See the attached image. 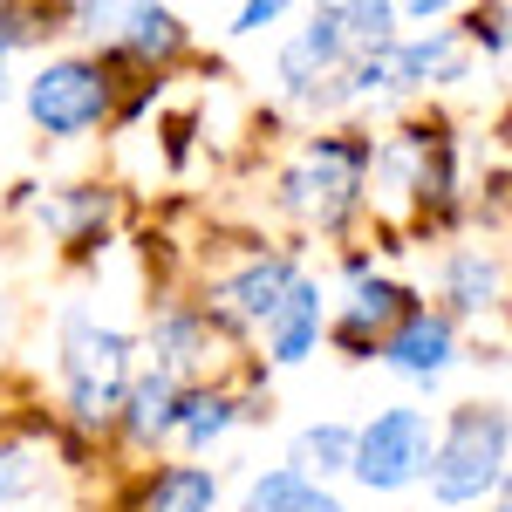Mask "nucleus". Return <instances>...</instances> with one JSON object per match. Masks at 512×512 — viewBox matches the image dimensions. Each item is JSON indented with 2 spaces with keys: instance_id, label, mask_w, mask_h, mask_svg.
<instances>
[{
  "instance_id": "12",
  "label": "nucleus",
  "mask_w": 512,
  "mask_h": 512,
  "mask_svg": "<svg viewBox=\"0 0 512 512\" xmlns=\"http://www.w3.org/2000/svg\"><path fill=\"white\" fill-rule=\"evenodd\" d=\"M403 301H410L403 287H383V280L369 287V280H362V287H355V308H349V321H342V342H349V349H369V328L396 321V315H403Z\"/></svg>"
},
{
  "instance_id": "19",
  "label": "nucleus",
  "mask_w": 512,
  "mask_h": 512,
  "mask_svg": "<svg viewBox=\"0 0 512 512\" xmlns=\"http://www.w3.org/2000/svg\"><path fill=\"white\" fill-rule=\"evenodd\" d=\"M21 451H0V499H14V492H21Z\"/></svg>"
},
{
  "instance_id": "14",
  "label": "nucleus",
  "mask_w": 512,
  "mask_h": 512,
  "mask_svg": "<svg viewBox=\"0 0 512 512\" xmlns=\"http://www.w3.org/2000/svg\"><path fill=\"white\" fill-rule=\"evenodd\" d=\"M130 48H137V55H178V48H185L178 14H164V7H137V14H130Z\"/></svg>"
},
{
  "instance_id": "9",
  "label": "nucleus",
  "mask_w": 512,
  "mask_h": 512,
  "mask_svg": "<svg viewBox=\"0 0 512 512\" xmlns=\"http://www.w3.org/2000/svg\"><path fill=\"white\" fill-rule=\"evenodd\" d=\"M315 321H321V294L308 287V280H294L287 301L274 308V321H267V328H274V355H280V362H301V355H308Z\"/></svg>"
},
{
  "instance_id": "17",
  "label": "nucleus",
  "mask_w": 512,
  "mask_h": 512,
  "mask_svg": "<svg viewBox=\"0 0 512 512\" xmlns=\"http://www.w3.org/2000/svg\"><path fill=\"white\" fill-rule=\"evenodd\" d=\"M178 410H185L178 424H185V431H192L198 444H205V437H219L226 424H233V403H226V396H185Z\"/></svg>"
},
{
  "instance_id": "2",
  "label": "nucleus",
  "mask_w": 512,
  "mask_h": 512,
  "mask_svg": "<svg viewBox=\"0 0 512 512\" xmlns=\"http://www.w3.org/2000/svg\"><path fill=\"white\" fill-rule=\"evenodd\" d=\"M69 396H76L82 424H110L123 410V369H130V342L117 328H89L69 321Z\"/></svg>"
},
{
  "instance_id": "1",
  "label": "nucleus",
  "mask_w": 512,
  "mask_h": 512,
  "mask_svg": "<svg viewBox=\"0 0 512 512\" xmlns=\"http://www.w3.org/2000/svg\"><path fill=\"white\" fill-rule=\"evenodd\" d=\"M506 465V417L499 410H458L444 444L431 451V492L444 506H465L485 485H499Z\"/></svg>"
},
{
  "instance_id": "15",
  "label": "nucleus",
  "mask_w": 512,
  "mask_h": 512,
  "mask_svg": "<svg viewBox=\"0 0 512 512\" xmlns=\"http://www.w3.org/2000/svg\"><path fill=\"white\" fill-rule=\"evenodd\" d=\"M492 294H499V267H492L485 253H458V260H451V301H458V308H485Z\"/></svg>"
},
{
  "instance_id": "6",
  "label": "nucleus",
  "mask_w": 512,
  "mask_h": 512,
  "mask_svg": "<svg viewBox=\"0 0 512 512\" xmlns=\"http://www.w3.org/2000/svg\"><path fill=\"white\" fill-rule=\"evenodd\" d=\"M287 287H294V267L287 260H253L239 280H226V315L233 321H274V308L287 301Z\"/></svg>"
},
{
  "instance_id": "4",
  "label": "nucleus",
  "mask_w": 512,
  "mask_h": 512,
  "mask_svg": "<svg viewBox=\"0 0 512 512\" xmlns=\"http://www.w3.org/2000/svg\"><path fill=\"white\" fill-rule=\"evenodd\" d=\"M424 465V417L417 410H383L369 431L355 437V458L349 472L369 485V492H396V485H410Z\"/></svg>"
},
{
  "instance_id": "13",
  "label": "nucleus",
  "mask_w": 512,
  "mask_h": 512,
  "mask_svg": "<svg viewBox=\"0 0 512 512\" xmlns=\"http://www.w3.org/2000/svg\"><path fill=\"white\" fill-rule=\"evenodd\" d=\"M178 403H185V396H178V383H171V369H164V376H144V383L130 390V431L137 437L171 431V424H178Z\"/></svg>"
},
{
  "instance_id": "3",
  "label": "nucleus",
  "mask_w": 512,
  "mask_h": 512,
  "mask_svg": "<svg viewBox=\"0 0 512 512\" xmlns=\"http://www.w3.org/2000/svg\"><path fill=\"white\" fill-rule=\"evenodd\" d=\"M28 110H35L41 130H55V137H76L89 123L110 110V82L96 62H48L35 82H28Z\"/></svg>"
},
{
  "instance_id": "5",
  "label": "nucleus",
  "mask_w": 512,
  "mask_h": 512,
  "mask_svg": "<svg viewBox=\"0 0 512 512\" xmlns=\"http://www.w3.org/2000/svg\"><path fill=\"white\" fill-rule=\"evenodd\" d=\"M362 164H369L362 144H335V137H321L315 151L287 171V205L321 212V219H342V212H349V198L362 192Z\"/></svg>"
},
{
  "instance_id": "16",
  "label": "nucleus",
  "mask_w": 512,
  "mask_h": 512,
  "mask_svg": "<svg viewBox=\"0 0 512 512\" xmlns=\"http://www.w3.org/2000/svg\"><path fill=\"white\" fill-rule=\"evenodd\" d=\"M349 458H355V437L342 424H315V431L301 437V465L308 472H342Z\"/></svg>"
},
{
  "instance_id": "20",
  "label": "nucleus",
  "mask_w": 512,
  "mask_h": 512,
  "mask_svg": "<svg viewBox=\"0 0 512 512\" xmlns=\"http://www.w3.org/2000/svg\"><path fill=\"white\" fill-rule=\"evenodd\" d=\"M274 14H280L274 0H260V7H246V14H239V28H267V21H274Z\"/></svg>"
},
{
  "instance_id": "18",
  "label": "nucleus",
  "mask_w": 512,
  "mask_h": 512,
  "mask_svg": "<svg viewBox=\"0 0 512 512\" xmlns=\"http://www.w3.org/2000/svg\"><path fill=\"white\" fill-rule=\"evenodd\" d=\"M48 219H55L62 233H76V226H89V219H110V198H103V192H89V198H76V205H55Z\"/></svg>"
},
{
  "instance_id": "7",
  "label": "nucleus",
  "mask_w": 512,
  "mask_h": 512,
  "mask_svg": "<svg viewBox=\"0 0 512 512\" xmlns=\"http://www.w3.org/2000/svg\"><path fill=\"white\" fill-rule=\"evenodd\" d=\"M383 355H390L403 376H437V369L451 362V321H444V315H410L390 335V349H383Z\"/></svg>"
},
{
  "instance_id": "10",
  "label": "nucleus",
  "mask_w": 512,
  "mask_h": 512,
  "mask_svg": "<svg viewBox=\"0 0 512 512\" xmlns=\"http://www.w3.org/2000/svg\"><path fill=\"white\" fill-rule=\"evenodd\" d=\"M246 512H342L328 492H315L301 472H267L246 492Z\"/></svg>"
},
{
  "instance_id": "11",
  "label": "nucleus",
  "mask_w": 512,
  "mask_h": 512,
  "mask_svg": "<svg viewBox=\"0 0 512 512\" xmlns=\"http://www.w3.org/2000/svg\"><path fill=\"white\" fill-rule=\"evenodd\" d=\"M212 499H219L212 472H198V465H171V472L151 485V506H144V512H212Z\"/></svg>"
},
{
  "instance_id": "8",
  "label": "nucleus",
  "mask_w": 512,
  "mask_h": 512,
  "mask_svg": "<svg viewBox=\"0 0 512 512\" xmlns=\"http://www.w3.org/2000/svg\"><path fill=\"white\" fill-rule=\"evenodd\" d=\"M342 48H349V35H342V21H335V7L315 14V28L287 48V82H294V96H315V69H335Z\"/></svg>"
}]
</instances>
